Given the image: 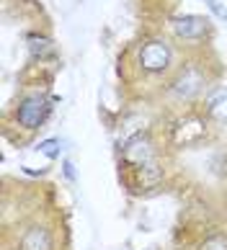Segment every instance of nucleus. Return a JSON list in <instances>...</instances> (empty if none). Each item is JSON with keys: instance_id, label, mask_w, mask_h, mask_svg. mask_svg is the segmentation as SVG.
Listing matches in <instances>:
<instances>
[{"instance_id": "f257e3e1", "label": "nucleus", "mask_w": 227, "mask_h": 250, "mask_svg": "<svg viewBox=\"0 0 227 250\" xmlns=\"http://www.w3.org/2000/svg\"><path fill=\"white\" fill-rule=\"evenodd\" d=\"M46 101L42 96H31V98H26L21 106H18V122H21L23 126L28 129H34V126H39L42 124V119L46 116Z\"/></svg>"}, {"instance_id": "f03ea898", "label": "nucleus", "mask_w": 227, "mask_h": 250, "mask_svg": "<svg viewBox=\"0 0 227 250\" xmlns=\"http://www.w3.org/2000/svg\"><path fill=\"white\" fill-rule=\"evenodd\" d=\"M142 64H145L147 70H163L168 64V49L160 42L145 44V49H142Z\"/></svg>"}, {"instance_id": "7ed1b4c3", "label": "nucleus", "mask_w": 227, "mask_h": 250, "mask_svg": "<svg viewBox=\"0 0 227 250\" xmlns=\"http://www.w3.org/2000/svg\"><path fill=\"white\" fill-rule=\"evenodd\" d=\"M176 34H181V36H199V34H204V18H199V16L176 18Z\"/></svg>"}, {"instance_id": "20e7f679", "label": "nucleus", "mask_w": 227, "mask_h": 250, "mask_svg": "<svg viewBox=\"0 0 227 250\" xmlns=\"http://www.w3.org/2000/svg\"><path fill=\"white\" fill-rule=\"evenodd\" d=\"M49 248V237H46L44 229H31L23 237V250H46Z\"/></svg>"}, {"instance_id": "39448f33", "label": "nucleus", "mask_w": 227, "mask_h": 250, "mask_svg": "<svg viewBox=\"0 0 227 250\" xmlns=\"http://www.w3.org/2000/svg\"><path fill=\"white\" fill-rule=\"evenodd\" d=\"M39 150L46 157H57V155H60V150H62V145H60V140H46V142L39 145Z\"/></svg>"}]
</instances>
